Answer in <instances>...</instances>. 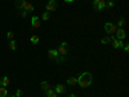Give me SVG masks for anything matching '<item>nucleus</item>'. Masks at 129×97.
<instances>
[{
  "label": "nucleus",
  "mask_w": 129,
  "mask_h": 97,
  "mask_svg": "<svg viewBox=\"0 0 129 97\" xmlns=\"http://www.w3.org/2000/svg\"><path fill=\"white\" fill-rule=\"evenodd\" d=\"M76 79H78V84L80 85L81 88H88L93 83V75L89 71H84V72H81L79 75Z\"/></svg>",
  "instance_id": "obj_1"
},
{
  "label": "nucleus",
  "mask_w": 129,
  "mask_h": 97,
  "mask_svg": "<svg viewBox=\"0 0 129 97\" xmlns=\"http://www.w3.org/2000/svg\"><path fill=\"white\" fill-rule=\"evenodd\" d=\"M116 25L112 23V22H107L105 23V31L107 32V34H110V35H114L115 32H116Z\"/></svg>",
  "instance_id": "obj_2"
},
{
  "label": "nucleus",
  "mask_w": 129,
  "mask_h": 97,
  "mask_svg": "<svg viewBox=\"0 0 129 97\" xmlns=\"http://www.w3.org/2000/svg\"><path fill=\"white\" fill-rule=\"evenodd\" d=\"M58 8V4L56 0H49L48 4H47V12H53V10H56Z\"/></svg>",
  "instance_id": "obj_3"
},
{
  "label": "nucleus",
  "mask_w": 129,
  "mask_h": 97,
  "mask_svg": "<svg viewBox=\"0 0 129 97\" xmlns=\"http://www.w3.org/2000/svg\"><path fill=\"white\" fill-rule=\"evenodd\" d=\"M93 7L95 8V10H102L105 9V0H93Z\"/></svg>",
  "instance_id": "obj_4"
},
{
  "label": "nucleus",
  "mask_w": 129,
  "mask_h": 97,
  "mask_svg": "<svg viewBox=\"0 0 129 97\" xmlns=\"http://www.w3.org/2000/svg\"><path fill=\"white\" fill-rule=\"evenodd\" d=\"M115 34H116V39H119V40H123V39H125V36H126V34H125V30L124 29H119V27H117L116 29V32H115Z\"/></svg>",
  "instance_id": "obj_5"
},
{
  "label": "nucleus",
  "mask_w": 129,
  "mask_h": 97,
  "mask_svg": "<svg viewBox=\"0 0 129 97\" xmlns=\"http://www.w3.org/2000/svg\"><path fill=\"white\" fill-rule=\"evenodd\" d=\"M111 43H112V45H114L115 49H123V47H124L123 40H119V39H116V38H114Z\"/></svg>",
  "instance_id": "obj_6"
},
{
  "label": "nucleus",
  "mask_w": 129,
  "mask_h": 97,
  "mask_svg": "<svg viewBox=\"0 0 129 97\" xmlns=\"http://www.w3.org/2000/svg\"><path fill=\"white\" fill-rule=\"evenodd\" d=\"M31 25L34 26V27H36V29H39V27H40L41 22H40V19H39V17H38V16H34V17L31 18Z\"/></svg>",
  "instance_id": "obj_7"
},
{
  "label": "nucleus",
  "mask_w": 129,
  "mask_h": 97,
  "mask_svg": "<svg viewBox=\"0 0 129 97\" xmlns=\"http://www.w3.org/2000/svg\"><path fill=\"white\" fill-rule=\"evenodd\" d=\"M48 56H49V58H52V60H57V57H58L59 55H58L57 49H49V51H48Z\"/></svg>",
  "instance_id": "obj_8"
},
{
  "label": "nucleus",
  "mask_w": 129,
  "mask_h": 97,
  "mask_svg": "<svg viewBox=\"0 0 129 97\" xmlns=\"http://www.w3.org/2000/svg\"><path fill=\"white\" fill-rule=\"evenodd\" d=\"M54 91H56L57 94H58V93L61 94V93H64V91H66V89H64V85H63V84H56Z\"/></svg>",
  "instance_id": "obj_9"
},
{
  "label": "nucleus",
  "mask_w": 129,
  "mask_h": 97,
  "mask_svg": "<svg viewBox=\"0 0 129 97\" xmlns=\"http://www.w3.org/2000/svg\"><path fill=\"white\" fill-rule=\"evenodd\" d=\"M114 38H115L114 35H111V36H103V38L101 39V43H102V44H110Z\"/></svg>",
  "instance_id": "obj_10"
},
{
  "label": "nucleus",
  "mask_w": 129,
  "mask_h": 97,
  "mask_svg": "<svg viewBox=\"0 0 129 97\" xmlns=\"http://www.w3.org/2000/svg\"><path fill=\"white\" fill-rule=\"evenodd\" d=\"M26 0H16V7L21 10V9H23V7L26 5Z\"/></svg>",
  "instance_id": "obj_11"
},
{
  "label": "nucleus",
  "mask_w": 129,
  "mask_h": 97,
  "mask_svg": "<svg viewBox=\"0 0 129 97\" xmlns=\"http://www.w3.org/2000/svg\"><path fill=\"white\" fill-rule=\"evenodd\" d=\"M40 87H41V89L43 91H49V89H52V87H50V84L48 83V82H41V84H40Z\"/></svg>",
  "instance_id": "obj_12"
},
{
  "label": "nucleus",
  "mask_w": 129,
  "mask_h": 97,
  "mask_svg": "<svg viewBox=\"0 0 129 97\" xmlns=\"http://www.w3.org/2000/svg\"><path fill=\"white\" fill-rule=\"evenodd\" d=\"M0 85H2V87H8L9 85V79H8V77H3L2 78V80H0Z\"/></svg>",
  "instance_id": "obj_13"
},
{
  "label": "nucleus",
  "mask_w": 129,
  "mask_h": 97,
  "mask_svg": "<svg viewBox=\"0 0 129 97\" xmlns=\"http://www.w3.org/2000/svg\"><path fill=\"white\" fill-rule=\"evenodd\" d=\"M67 84L71 85V87H74V85H76V84H78V79H76V78H74V77H70V78L67 79Z\"/></svg>",
  "instance_id": "obj_14"
},
{
  "label": "nucleus",
  "mask_w": 129,
  "mask_h": 97,
  "mask_svg": "<svg viewBox=\"0 0 129 97\" xmlns=\"http://www.w3.org/2000/svg\"><path fill=\"white\" fill-rule=\"evenodd\" d=\"M125 23H126V21H125V18H119V21H117V25H116V27H119V29H124V26H125Z\"/></svg>",
  "instance_id": "obj_15"
},
{
  "label": "nucleus",
  "mask_w": 129,
  "mask_h": 97,
  "mask_svg": "<svg viewBox=\"0 0 129 97\" xmlns=\"http://www.w3.org/2000/svg\"><path fill=\"white\" fill-rule=\"evenodd\" d=\"M9 49H10V51H16V49H17V43H16L14 39L9 40Z\"/></svg>",
  "instance_id": "obj_16"
},
{
  "label": "nucleus",
  "mask_w": 129,
  "mask_h": 97,
  "mask_svg": "<svg viewBox=\"0 0 129 97\" xmlns=\"http://www.w3.org/2000/svg\"><path fill=\"white\" fill-rule=\"evenodd\" d=\"M57 52H58V55H59V56H64V55L67 53V49L64 48V47H61V45H59V48L57 49Z\"/></svg>",
  "instance_id": "obj_17"
},
{
  "label": "nucleus",
  "mask_w": 129,
  "mask_h": 97,
  "mask_svg": "<svg viewBox=\"0 0 129 97\" xmlns=\"http://www.w3.org/2000/svg\"><path fill=\"white\" fill-rule=\"evenodd\" d=\"M7 96H8V91H7V88L0 85V97H7Z\"/></svg>",
  "instance_id": "obj_18"
},
{
  "label": "nucleus",
  "mask_w": 129,
  "mask_h": 97,
  "mask_svg": "<svg viewBox=\"0 0 129 97\" xmlns=\"http://www.w3.org/2000/svg\"><path fill=\"white\" fill-rule=\"evenodd\" d=\"M23 9L26 10V12H32V10H34V5L30 4V3H26V5L23 7Z\"/></svg>",
  "instance_id": "obj_19"
},
{
  "label": "nucleus",
  "mask_w": 129,
  "mask_h": 97,
  "mask_svg": "<svg viewBox=\"0 0 129 97\" xmlns=\"http://www.w3.org/2000/svg\"><path fill=\"white\" fill-rule=\"evenodd\" d=\"M39 40H40V39H39V36H38V35H32V36L30 38V41L32 43V44H38Z\"/></svg>",
  "instance_id": "obj_20"
},
{
  "label": "nucleus",
  "mask_w": 129,
  "mask_h": 97,
  "mask_svg": "<svg viewBox=\"0 0 129 97\" xmlns=\"http://www.w3.org/2000/svg\"><path fill=\"white\" fill-rule=\"evenodd\" d=\"M115 5V3L112 2V0H106L105 2V8H112Z\"/></svg>",
  "instance_id": "obj_21"
},
{
  "label": "nucleus",
  "mask_w": 129,
  "mask_h": 97,
  "mask_svg": "<svg viewBox=\"0 0 129 97\" xmlns=\"http://www.w3.org/2000/svg\"><path fill=\"white\" fill-rule=\"evenodd\" d=\"M45 93H47V97H57L56 91H52V89H49V91H47Z\"/></svg>",
  "instance_id": "obj_22"
},
{
  "label": "nucleus",
  "mask_w": 129,
  "mask_h": 97,
  "mask_svg": "<svg viewBox=\"0 0 129 97\" xmlns=\"http://www.w3.org/2000/svg\"><path fill=\"white\" fill-rule=\"evenodd\" d=\"M64 61H66V57H64V56H58V57H57V60H56V62H57V63H63Z\"/></svg>",
  "instance_id": "obj_23"
},
{
  "label": "nucleus",
  "mask_w": 129,
  "mask_h": 97,
  "mask_svg": "<svg viewBox=\"0 0 129 97\" xmlns=\"http://www.w3.org/2000/svg\"><path fill=\"white\" fill-rule=\"evenodd\" d=\"M41 18L44 19V21H48V19L50 18V16H49V12H44V13L41 14Z\"/></svg>",
  "instance_id": "obj_24"
},
{
  "label": "nucleus",
  "mask_w": 129,
  "mask_h": 97,
  "mask_svg": "<svg viewBox=\"0 0 129 97\" xmlns=\"http://www.w3.org/2000/svg\"><path fill=\"white\" fill-rule=\"evenodd\" d=\"M7 38H8L9 40H12V39L14 38V32H13V31H8V32H7Z\"/></svg>",
  "instance_id": "obj_25"
},
{
  "label": "nucleus",
  "mask_w": 129,
  "mask_h": 97,
  "mask_svg": "<svg viewBox=\"0 0 129 97\" xmlns=\"http://www.w3.org/2000/svg\"><path fill=\"white\" fill-rule=\"evenodd\" d=\"M14 96H16V97H22V96H23V91H22V89H17Z\"/></svg>",
  "instance_id": "obj_26"
},
{
  "label": "nucleus",
  "mask_w": 129,
  "mask_h": 97,
  "mask_svg": "<svg viewBox=\"0 0 129 97\" xmlns=\"http://www.w3.org/2000/svg\"><path fill=\"white\" fill-rule=\"evenodd\" d=\"M21 16H22L23 18H25V17H27V12H26L25 9H21Z\"/></svg>",
  "instance_id": "obj_27"
},
{
  "label": "nucleus",
  "mask_w": 129,
  "mask_h": 97,
  "mask_svg": "<svg viewBox=\"0 0 129 97\" xmlns=\"http://www.w3.org/2000/svg\"><path fill=\"white\" fill-rule=\"evenodd\" d=\"M123 49H124V52H125V53H128V52H129V45H128V44H125V45L123 47Z\"/></svg>",
  "instance_id": "obj_28"
},
{
  "label": "nucleus",
  "mask_w": 129,
  "mask_h": 97,
  "mask_svg": "<svg viewBox=\"0 0 129 97\" xmlns=\"http://www.w3.org/2000/svg\"><path fill=\"white\" fill-rule=\"evenodd\" d=\"M67 45H69V44H67L66 41H62V43H61V47H64V48H67Z\"/></svg>",
  "instance_id": "obj_29"
},
{
  "label": "nucleus",
  "mask_w": 129,
  "mask_h": 97,
  "mask_svg": "<svg viewBox=\"0 0 129 97\" xmlns=\"http://www.w3.org/2000/svg\"><path fill=\"white\" fill-rule=\"evenodd\" d=\"M75 0H64V3H74Z\"/></svg>",
  "instance_id": "obj_30"
},
{
  "label": "nucleus",
  "mask_w": 129,
  "mask_h": 97,
  "mask_svg": "<svg viewBox=\"0 0 129 97\" xmlns=\"http://www.w3.org/2000/svg\"><path fill=\"white\" fill-rule=\"evenodd\" d=\"M67 97H76V96H75V94H69Z\"/></svg>",
  "instance_id": "obj_31"
},
{
  "label": "nucleus",
  "mask_w": 129,
  "mask_h": 97,
  "mask_svg": "<svg viewBox=\"0 0 129 97\" xmlns=\"http://www.w3.org/2000/svg\"><path fill=\"white\" fill-rule=\"evenodd\" d=\"M8 97H16V96H8Z\"/></svg>",
  "instance_id": "obj_32"
}]
</instances>
